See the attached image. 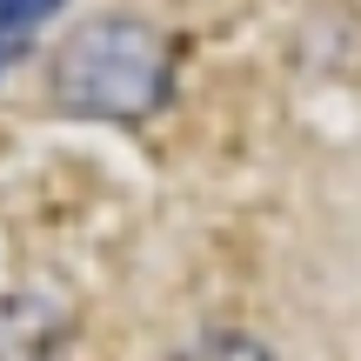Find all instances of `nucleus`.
I'll return each mask as SVG.
<instances>
[{
    "label": "nucleus",
    "instance_id": "nucleus-2",
    "mask_svg": "<svg viewBox=\"0 0 361 361\" xmlns=\"http://www.w3.org/2000/svg\"><path fill=\"white\" fill-rule=\"evenodd\" d=\"M61 7H67V0H0V74H7L13 61H27L34 34H40Z\"/></svg>",
    "mask_w": 361,
    "mask_h": 361
},
{
    "label": "nucleus",
    "instance_id": "nucleus-3",
    "mask_svg": "<svg viewBox=\"0 0 361 361\" xmlns=\"http://www.w3.org/2000/svg\"><path fill=\"white\" fill-rule=\"evenodd\" d=\"M174 361H274L268 348H261L255 335H241V328H214V335H201V341H188Z\"/></svg>",
    "mask_w": 361,
    "mask_h": 361
},
{
    "label": "nucleus",
    "instance_id": "nucleus-1",
    "mask_svg": "<svg viewBox=\"0 0 361 361\" xmlns=\"http://www.w3.org/2000/svg\"><path fill=\"white\" fill-rule=\"evenodd\" d=\"M174 87V54L161 27L134 13H101L74 27L54 61V101L87 121H147Z\"/></svg>",
    "mask_w": 361,
    "mask_h": 361
}]
</instances>
